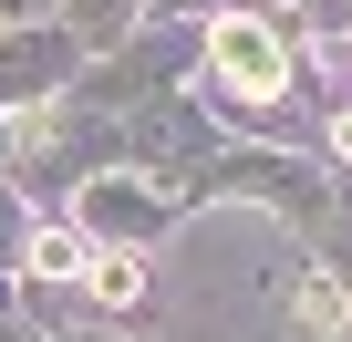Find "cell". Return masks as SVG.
Segmentation results:
<instances>
[{"label":"cell","mask_w":352,"mask_h":342,"mask_svg":"<svg viewBox=\"0 0 352 342\" xmlns=\"http://www.w3.org/2000/svg\"><path fill=\"white\" fill-rule=\"evenodd\" d=\"M208 63H218V83H228L239 104H259V114L280 104V73H290V63H280V32H270L259 11H228V21H208Z\"/></svg>","instance_id":"1"},{"label":"cell","mask_w":352,"mask_h":342,"mask_svg":"<svg viewBox=\"0 0 352 342\" xmlns=\"http://www.w3.org/2000/svg\"><path fill=\"white\" fill-rule=\"evenodd\" d=\"M135 156L197 187V166H208V125H197V104H176V94H166V104H145V114H135Z\"/></svg>","instance_id":"2"},{"label":"cell","mask_w":352,"mask_h":342,"mask_svg":"<svg viewBox=\"0 0 352 342\" xmlns=\"http://www.w3.org/2000/svg\"><path fill=\"white\" fill-rule=\"evenodd\" d=\"M63 63H73V42H63V32H42V42H21V32H11V42H0V104H11V114H21V104H42V83H52Z\"/></svg>","instance_id":"3"},{"label":"cell","mask_w":352,"mask_h":342,"mask_svg":"<svg viewBox=\"0 0 352 342\" xmlns=\"http://www.w3.org/2000/svg\"><path fill=\"white\" fill-rule=\"evenodd\" d=\"M83 228H104V239H155V228H166V208H155L145 187L94 177V187H83Z\"/></svg>","instance_id":"4"},{"label":"cell","mask_w":352,"mask_h":342,"mask_svg":"<svg viewBox=\"0 0 352 342\" xmlns=\"http://www.w3.org/2000/svg\"><path fill=\"white\" fill-rule=\"evenodd\" d=\"M32 280H94V249L73 228H32Z\"/></svg>","instance_id":"5"},{"label":"cell","mask_w":352,"mask_h":342,"mask_svg":"<svg viewBox=\"0 0 352 342\" xmlns=\"http://www.w3.org/2000/svg\"><path fill=\"white\" fill-rule=\"evenodd\" d=\"M135 0H73V42H124Z\"/></svg>","instance_id":"6"},{"label":"cell","mask_w":352,"mask_h":342,"mask_svg":"<svg viewBox=\"0 0 352 342\" xmlns=\"http://www.w3.org/2000/svg\"><path fill=\"white\" fill-rule=\"evenodd\" d=\"M83 290H94V301H135V290H145V270L114 249V259H94V280H83Z\"/></svg>","instance_id":"7"},{"label":"cell","mask_w":352,"mask_h":342,"mask_svg":"<svg viewBox=\"0 0 352 342\" xmlns=\"http://www.w3.org/2000/svg\"><path fill=\"white\" fill-rule=\"evenodd\" d=\"M300 321H311V332H342V280H311V290H300Z\"/></svg>","instance_id":"8"},{"label":"cell","mask_w":352,"mask_h":342,"mask_svg":"<svg viewBox=\"0 0 352 342\" xmlns=\"http://www.w3.org/2000/svg\"><path fill=\"white\" fill-rule=\"evenodd\" d=\"M11 249H32V239H21V197H11V177H0V259H11Z\"/></svg>","instance_id":"9"},{"label":"cell","mask_w":352,"mask_h":342,"mask_svg":"<svg viewBox=\"0 0 352 342\" xmlns=\"http://www.w3.org/2000/svg\"><path fill=\"white\" fill-rule=\"evenodd\" d=\"M331 145H342V156H352V114H331Z\"/></svg>","instance_id":"10"},{"label":"cell","mask_w":352,"mask_h":342,"mask_svg":"<svg viewBox=\"0 0 352 342\" xmlns=\"http://www.w3.org/2000/svg\"><path fill=\"white\" fill-rule=\"evenodd\" d=\"M11 21H21V0H0V42H11Z\"/></svg>","instance_id":"11"},{"label":"cell","mask_w":352,"mask_h":342,"mask_svg":"<svg viewBox=\"0 0 352 342\" xmlns=\"http://www.w3.org/2000/svg\"><path fill=\"white\" fill-rule=\"evenodd\" d=\"M321 11H331V21H352V0H321Z\"/></svg>","instance_id":"12"}]
</instances>
